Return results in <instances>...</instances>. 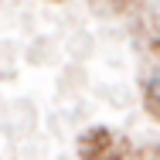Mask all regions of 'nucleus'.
<instances>
[{"label":"nucleus","instance_id":"nucleus-1","mask_svg":"<svg viewBox=\"0 0 160 160\" xmlns=\"http://www.w3.org/2000/svg\"><path fill=\"white\" fill-rule=\"evenodd\" d=\"M147 109L153 116H160V68L147 78Z\"/></svg>","mask_w":160,"mask_h":160}]
</instances>
